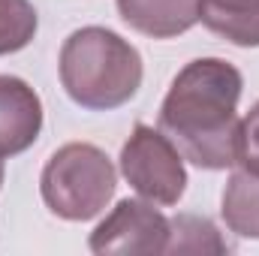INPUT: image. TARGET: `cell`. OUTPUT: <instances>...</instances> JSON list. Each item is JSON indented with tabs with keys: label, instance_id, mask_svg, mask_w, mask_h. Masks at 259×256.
<instances>
[{
	"label": "cell",
	"instance_id": "cell-12",
	"mask_svg": "<svg viewBox=\"0 0 259 256\" xmlns=\"http://www.w3.org/2000/svg\"><path fill=\"white\" fill-rule=\"evenodd\" d=\"M235 166L259 175V103L238 124V145H235Z\"/></svg>",
	"mask_w": 259,
	"mask_h": 256
},
{
	"label": "cell",
	"instance_id": "cell-2",
	"mask_svg": "<svg viewBox=\"0 0 259 256\" xmlns=\"http://www.w3.org/2000/svg\"><path fill=\"white\" fill-rule=\"evenodd\" d=\"M142 72V55L109 27L72 30L61 49V84L81 109L109 112L130 103Z\"/></svg>",
	"mask_w": 259,
	"mask_h": 256
},
{
	"label": "cell",
	"instance_id": "cell-13",
	"mask_svg": "<svg viewBox=\"0 0 259 256\" xmlns=\"http://www.w3.org/2000/svg\"><path fill=\"white\" fill-rule=\"evenodd\" d=\"M0 184H3V157H0Z\"/></svg>",
	"mask_w": 259,
	"mask_h": 256
},
{
	"label": "cell",
	"instance_id": "cell-10",
	"mask_svg": "<svg viewBox=\"0 0 259 256\" xmlns=\"http://www.w3.org/2000/svg\"><path fill=\"white\" fill-rule=\"evenodd\" d=\"M166 253H229V244L208 217L178 214L169 220Z\"/></svg>",
	"mask_w": 259,
	"mask_h": 256
},
{
	"label": "cell",
	"instance_id": "cell-9",
	"mask_svg": "<svg viewBox=\"0 0 259 256\" xmlns=\"http://www.w3.org/2000/svg\"><path fill=\"white\" fill-rule=\"evenodd\" d=\"M223 220L241 238H259V175L253 172H232L223 190Z\"/></svg>",
	"mask_w": 259,
	"mask_h": 256
},
{
	"label": "cell",
	"instance_id": "cell-8",
	"mask_svg": "<svg viewBox=\"0 0 259 256\" xmlns=\"http://www.w3.org/2000/svg\"><path fill=\"white\" fill-rule=\"evenodd\" d=\"M199 21L232 46H259V0H199Z\"/></svg>",
	"mask_w": 259,
	"mask_h": 256
},
{
	"label": "cell",
	"instance_id": "cell-1",
	"mask_svg": "<svg viewBox=\"0 0 259 256\" xmlns=\"http://www.w3.org/2000/svg\"><path fill=\"white\" fill-rule=\"evenodd\" d=\"M241 72L229 61L199 58L184 66L160 109L163 136L199 169L235 166Z\"/></svg>",
	"mask_w": 259,
	"mask_h": 256
},
{
	"label": "cell",
	"instance_id": "cell-4",
	"mask_svg": "<svg viewBox=\"0 0 259 256\" xmlns=\"http://www.w3.org/2000/svg\"><path fill=\"white\" fill-rule=\"evenodd\" d=\"M121 172L130 187L157 205H178L187 190V172L181 151L163 136V130L136 124L121 148Z\"/></svg>",
	"mask_w": 259,
	"mask_h": 256
},
{
	"label": "cell",
	"instance_id": "cell-7",
	"mask_svg": "<svg viewBox=\"0 0 259 256\" xmlns=\"http://www.w3.org/2000/svg\"><path fill=\"white\" fill-rule=\"evenodd\" d=\"M118 12L133 30L151 39H172L199 21V0H118Z\"/></svg>",
	"mask_w": 259,
	"mask_h": 256
},
{
	"label": "cell",
	"instance_id": "cell-11",
	"mask_svg": "<svg viewBox=\"0 0 259 256\" xmlns=\"http://www.w3.org/2000/svg\"><path fill=\"white\" fill-rule=\"evenodd\" d=\"M36 9L30 0H0V55H15L36 33Z\"/></svg>",
	"mask_w": 259,
	"mask_h": 256
},
{
	"label": "cell",
	"instance_id": "cell-3",
	"mask_svg": "<svg viewBox=\"0 0 259 256\" xmlns=\"http://www.w3.org/2000/svg\"><path fill=\"white\" fill-rule=\"evenodd\" d=\"M118 187V172L106 151L88 142H69L52 154L39 175V193L52 214L61 220L97 217Z\"/></svg>",
	"mask_w": 259,
	"mask_h": 256
},
{
	"label": "cell",
	"instance_id": "cell-5",
	"mask_svg": "<svg viewBox=\"0 0 259 256\" xmlns=\"http://www.w3.org/2000/svg\"><path fill=\"white\" fill-rule=\"evenodd\" d=\"M169 220L139 199H121L115 211L91 232V253H166Z\"/></svg>",
	"mask_w": 259,
	"mask_h": 256
},
{
	"label": "cell",
	"instance_id": "cell-6",
	"mask_svg": "<svg viewBox=\"0 0 259 256\" xmlns=\"http://www.w3.org/2000/svg\"><path fill=\"white\" fill-rule=\"evenodd\" d=\"M42 130V100L18 75H0V157L27 151Z\"/></svg>",
	"mask_w": 259,
	"mask_h": 256
}]
</instances>
